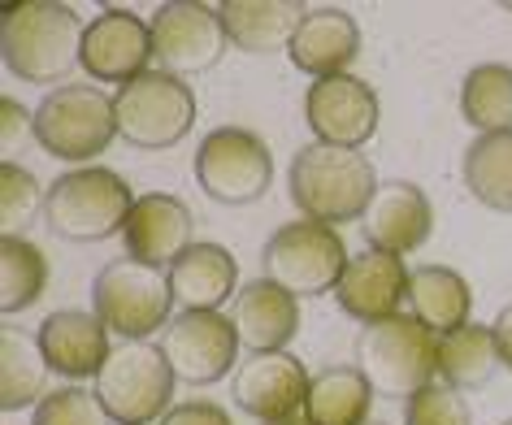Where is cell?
Here are the masks:
<instances>
[{"label":"cell","mask_w":512,"mask_h":425,"mask_svg":"<svg viewBox=\"0 0 512 425\" xmlns=\"http://www.w3.org/2000/svg\"><path fill=\"white\" fill-rule=\"evenodd\" d=\"M174 282L170 269L144 261H109L92 282V313L126 343L165 330L174 321Z\"/></svg>","instance_id":"cell-5"},{"label":"cell","mask_w":512,"mask_h":425,"mask_svg":"<svg viewBox=\"0 0 512 425\" xmlns=\"http://www.w3.org/2000/svg\"><path fill=\"white\" fill-rule=\"evenodd\" d=\"M83 18L61 0H18L0 9V57L22 83H61L83 61Z\"/></svg>","instance_id":"cell-1"},{"label":"cell","mask_w":512,"mask_h":425,"mask_svg":"<svg viewBox=\"0 0 512 425\" xmlns=\"http://www.w3.org/2000/svg\"><path fill=\"white\" fill-rule=\"evenodd\" d=\"M31 139H35V113H27V105H18L14 96H5L0 100V152H5V161H14Z\"/></svg>","instance_id":"cell-34"},{"label":"cell","mask_w":512,"mask_h":425,"mask_svg":"<svg viewBox=\"0 0 512 425\" xmlns=\"http://www.w3.org/2000/svg\"><path fill=\"white\" fill-rule=\"evenodd\" d=\"M291 200L309 222L322 226H348L365 217L369 200L378 196V174L374 161L361 157L356 148H335V144H304L291 161Z\"/></svg>","instance_id":"cell-2"},{"label":"cell","mask_w":512,"mask_h":425,"mask_svg":"<svg viewBox=\"0 0 512 425\" xmlns=\"http://www.w3.org/2000/svg\"><path fill=\"white\" fill-rule=\"evenodd\" d=\"M265 425H309V417H304V412H300V417H287V421H265Z\"/></svg>","instance_id":"cell-37"},{"label":"cell","mask_w":512,"mask_h":425,"mask_svg":"<svg viewBox=\"0 0 512 425\" xmlns=\"http://www.w3.org/2000/svg\"><path fill=\"white\" fill-rule=\"evenodd\" d=\"M495 343H499V356H504V369H512V304H504L495 317Z\"/></svg>","instance_id":"cell-36"},{"label":"cell","mask_w":512,"mask_h":425,"mask_svg":"<svg viewBox=\"0 0 512 425\" xmlns=\"http://www.w3.org/2000/svg\"><path fill=\"white\" fill-rule=\"evenodd\" d=\"M460 113L478 135L512 131V66L504 61L473 66L460 83Z\"/></svg>","instance_id":"cell-28"},{"label":"cell","mask_w":512,"mask_h":425,"mask_svg":"<svg viewBox=\"0 0 512 425\" xmlns=\"http://www.w3.org/2000/svg\"><path fill=\"white\" fill-rule=\"evenodd\" d=\"M44 196L40 178H35L27 165L18 161H0V230L9 235H22V226H31L35 213H44Z\"/></svg>","instance_id":"cell-31"},{"label":"cell","mask_w":512,"mask_h":425,"mask_svg":"<svg viewBox=\"0 0 512 425\" xmlns=\"http://www.w3.org/2000/svg\"><path fill=\"white\" fill-rule=\"evenodd\" d=\"M48 287V261L44 248L27 235L0 239V308L5 313H22V308L40 304Z\"/></svg>","instance_id":"cell-30"},{"label":"cell","mask_w":512,"mask_h":425,"mask_svg":"<svg viewBox=\"0 0 512 425\" xmlns=\"http://www.w3.org/2000/svg\"><path fill=\"white\" fill-rule=\"evenodd\" d=\"M174 369L161 343H122L113 347L105 369L96 373V399L118 425H148L170 412L174 399Z\"/></svg>","instance_id":"cell-7"},{"label":"cell","mask_w":512,"mask_h":425,"mask_svg":"<svg viewBox=\"0 0 512 425\" xmlns=\"http://www.w3.org/2000/svg\"><path fill=\"white\" fill-rule=\"evenodd\" d=\"M309 373L291 352H256L235 369V404L256 421H287L304 412L309 399Z\"/></svg>","instance_id":"cell-15"},{"label":"cell","mask_w":512,"mask_h":425,"mask_svg":"<svg viewBox=\"0 0 512 425\" xmlns=\"http://www.w3.org/2000/svg\"><path fill=\"white\" fill-rule=\"evenodd\" d=\"M152 61L157 70L187 79V74H204L226 57V22L213 5L200 0H170L152 14Z\"/></svg>","instance_id":"cell-11"},{"label":"cell","mask_w":512,"mask_h":425,"mask_svg":"<svg viewBox=\"0 0 512 425\" xmlns=\"http://www.w3.org/2000/svg\"><path fill=\"white\" fill-rule=\"evenodd\" d=\"M48 360L40 352V339L22 334L18 326L0 330V408L18 412L48 395Z\"/></svg>","instance_id":"cell-27"},{"label":"cell","mask_w":512,"mask_h":425,"mask_svg":"<svg viewBox=\"0 0 512 425\" xmlns=\"http://www.w3.org/2000/svg\"><path fill=\"white\" fill-rule=\"evenodd\" d=\"M469 196L495 213H512V131L478 135L465 148Z\"/></svg>","instance_id":"cell-29"},{"label":"cell","mask_w":512,"mask_h":425,"mask_svg":"<svg viewBox=\"0 0 512 425\" xmlns=\"http://www.w3.org/2000/svg\"><path fill=\"white\" fill-rule=\"evenodd\" d=\"M378 92L352 74L339 79H317L304 96V122L317 135V144H335V148H356L369 144L378 135Z\"/></svg>","instance_id":"cell-13"},{"label":"cell","mask_w":512,"mask_h":425,"mask_svg":"<svg viewBox=\"0 0 512 425\" xmlns=\"http://www.w3.org/2000/svg\"><path fill=\"white\" fill-rule=\"evenodd\" d=\"M361 222H365L361 230H365L369 248L391 252V256H408V252H417L421 243L430 239L434 209H430L426 191H421L417 183L391 178V183H382L378 196L369 200Z\"/></svg>","instance_id":"cell-17"},{"label":"cell","mask_w":512,"mask_h":425,"mask_svg":"<svg viewBox=\"0 0 512 425\" xmlns=\"http://www.w3.org/2000/svg\"><path fill=\"white\" fill-rule=\"evenodd\" d=\"M408 278L413 274H408L404 256L365 248V252L352 256L348 269H343L335 300L348 317L374 326V321H387V317L400 313V304L408 300Z\"/></svg>","instance_id":"cell-16"},{"label":"cell","mask_w":512,"mask_h":425,"mask_svg":"<svg viewBox=\"0 0 512 425\" xmlns=\"http://www.w3.org/2000/svg\"><path fill=\"white\" fill-rule=\"evenodd\" d=\"M217 14H222L226 35L239 53L265 57L278 48H291L309 9H304V0H226V5H217Z\"/></svg>","instance_id":"cell-22"},{"label":"cell","mask_w":512,"mask_h":425,"mask_svg":"<svg viewBox=\"0 0 512 425\" xmlns=\"http://www.w3.org/2000/svg\"><path fill=\"white\" fill-rule=\"evenodd\" d=\"M174 300L183 313H217L226 300H235L239 282V261L222 243H191V248L170 265Z\"/></svg>","instance_id":"cell-23"},{"label":"cell","mask_w":512,"mask_h":425,"mask_svg":"<svg viewBox=\"0 0 512 425\" xmlns=\"http://www.w3.org/2000/svg\"><path fill=\"white\" fill-rule=\"evenodd\" d=\"M196 183L217 204H256L274 183V157L256 131L243 126H217L200 139Z\"/></svg>","instance_id":"cell-10"},{"label":"cell","mask_w":512,"mask_h":425,"mask_svg":"<svg viewBox=\"0 0 512 425\" xmlns=\"http://www.w3.org/2000/svg\"><path fill=\"white\" fill-rule=\"evenodd\" d=\"M135 200L139 196H131V183L122 174L105 170V165H83L48 187L44 226L70 243H100L109 235H122Z\"/></svg>","instance_id":"cell-4"},{"label":"cell","mask_w":512,"mask_h":425,"mask_svg":"<svg viewBox=\"0 0 512 425\" xmlns=\"http://www.w3.org/2000/svg\"><path fill=\"white\" fill-rule=\"evenodd\" d=\"M79 66L96 83H135L152 66V27L131 9H100L87 22Z\"/></svg>","instance_id":"cell-14"},{"label":"cell","mask_w":512,"mask_h":425,"mask_svg":"<svg viewBox=\"0 0 512 425\" xmlns=\"http://www.w3.org/2000/svg\"><path fill=\"white\" fill-rule=\"evenodd\" d=\"M408 308H413V317L430 334L447 339V334H456V330L469 326L473 291H469V282L460 278L456 269L421 265V269H413V278H408Z\"/></svg>","instance_id":"cell-24"},{"label":"cell","mask_w":512,"mask_h":425,"mask_svg":"<svg viewBox=\"0 0 512 425\" xmlns=\"http://www.w3.org/2000/svg\"><path fill=\"white\" fill-rule=\"evenodd\" d=\"M404 425H473L465 391L447 382H430L426 391H417L404 404Z\"/></svg>","instance_id":"cell-33"},{"label":"cell","mask_w":512,"mask_h":425,"mask_svg":"<svg viewBox=\"0 0 512 425\" xmlns=\"http://www.w3.org/2000/svg\"><path fill=\"white\" fill-rule=\"evenodd\" d=\"M35 339H40L48 369L61 373V378H96L113 352L109 326L96 313H83V308H57V313H48Z\"/></svg>","instance_id":"cell-19"},{"label":"cell","mask_w":512,"mask_h":425,"mask_svg":"<svg viewBox=\"0 0 512 425\" xmlns=\"http://www.w3.org/2000/svg\"><path fill=\"white\" fill-rule=\"evenodd\" d=\"M113 417L105 412V404L83 391V386H57L48 391L40 404H35L31 425H109Z\"/></svg>","instance_id":"cell-32"},{"label":"cell","mask_w":512,"mask_h":425,"mask_svg":"<svg viewBox=\"0 0 512 425\" xmlns=\"http://www.w3.org/2000/svg\"><path fill=\"white\" fill-rule=\"evenodd\" d=\"M504 425H512V417H508V421H504Z\"/></svg>","instance_id":"cell-39"},{"label":"cell","mask_w":512,"mask_h":425,"mask_svg":"<svg viewBox=\"0 0 512 425\" xmlns=\"http://www.w3.org/2000/svg\"><path fill=\"white\" fill-rule=\"evenodd\" d=\"M369 408H374V386L356 365H330L313 373L309 399H304L309 425H365Z\"/></svg>","instance_id":"cell-25"},{"label":"cell","mask_w":512,"mask_h":425,"mask_svg":"<svg viewBox=\"0 0 512 425\" xmlns=\"http://www.w3.org/2000/svg\"><path fill=\"white\" fill-rule=\"evenodd\" d=\"M113 109H118V135L144 152L183 144L196 126V92L165 70H148L135 83L118 87Z\"/></svg>","instance_id":"cell-9"},{"label":"cell","mask_w":512,"mask_h":425,"mask_svg":"<svg viewBox=\"0 0 512 425\" xmlns=\"http://www.w3.org/2000/svg\"><path fill=\"white\" fill-rule=\"evenodd\" d=\"M365 425H387V421H374V417H369V421H365Z\"/></svg>","instance_id":"cell-38"},{"label":"cell","mask_w":512,"mask_h":425,"mask_svg":"<svg viewBox=\"0 0 512 425\" xmlns=\"http://www.w3.org/2000/svg\"><path fill=\"white\" fill-rule=\"evenodd\" d=\"M239 330L222 313H178L165 326L161 352L170 360L174 378L191 386H213L230 369H239Z\"/></svg>","instance_id":"cell-12"},{"label":"cell","mask_w":512,"mask_h":425,"mask_svg":"<svg viewBox=\"0 0 512 425\" xmlns=\"http://www.w3.org/2000/svg\"><path fill=\"white\" fill-rule=\"evenodd\" d=\"M113 135H118V109L96 83H61L35 109V144L48 157L74 161L79 170L113 144Z\"/></svg>","instance_id":"cell-6"},{"label":"cell","mask_w":512,"mask_h":425,"mask_svg":"<svg viewBox=\"0 0 512 425\" xmlns=\"http://www.w3.org/2000/svg\"><path fill=\"white\" fill-rule=\"evenodd\" d=\"M356 369L382 399H413L439 382V334H430L413 313H395L361 330Z\"/></svg>","instance_id":"cell-3"},{"label":"cell","mask_w":512,"mask_h":425,"mask_svg":"<svg viewBox=\"0 0 512 425\" xmlns=\"http://www.w3.org/2000/svg\"><path fill=\"white\" fill-rule=\"evenodd\" d=\"M157 425H235V421L213 399H187V404H174Z\"/></svg>","instance_id":"cell-35"},{"label":"cell","mask_w":512,"mask_h":425,"mask_svg":"<svg viewBox=\"0 0 512 425\" xmlns=\"http://www.w3.org/2000/svg\"><path fill=\"white\" fill-rule=\"evenodd\" d=\"M230 321H235L239 343L248 347V356L283 352L300 330V300L270 278H252V282L239 287L235 308H230Z\"/></svg>","instance_id":"cell-20"},{"label":"cell","mask_w":512,"mask_h":425,"mask_svg":"<svg viewBox=\"0 0 512 425\" xmlns=\"http://www.w3.org/2000/svg\"><path fill=\"white\" fill-rule=\"evenodd\" d=\"M191 230H196V222H191L187 204L178 196L152 191V196L135 200V209L122 226V243H126V256H131V261L165 269L191 248Z\"/></svg>","instance_id":"cell-18"},{"label":"cell","mask_w":512,"mask_h":425,"mask_svg":"<svg viewBox=\"0 0 512 425\" xmlns=\"http://www.w3.org/2000/svg\"><path fill=\"white\" fill-rule=\"evenodd\" d=\"M261 261H265V278L278 282L283 291H291L296 300L300 295L309 300V295H326L339 287L352 256L335 226L300 217V222H287L274 230Z\"/></svg>","instance_id":"cell-8"},{"label":"cell","mask_w":512,"mask_h":425,"mask_svg":"<svg viewBox=\"0 0 512 425\" xmlns=\"http://www.w3.org/2000/svg\"><path fill=\"white\" fill-rule=\"evenodd\" d=\"M504 365L495 343V326H482V321H469L465 330L439 339V382L456 386V391H473V386H486Z\"/></svg>","instance_id":"cell-26"},{"label":"cell","mask_w":512,"mask_h":425,"mask_svg":"<svg viewBox=\"0 0 512 425\" xmlns=\"http://www.w3.org/2000/svg\"><path fill=\"white\" fill-rule=\"evenodd\" d=\"M356 53H361V27H356V18L348 9H335V5L309 9V18L300 22L296 40L287 48L291 66L313 74V83L348 74Z\"/></svg>","instance_id":"cell-21"}]
</instances>
